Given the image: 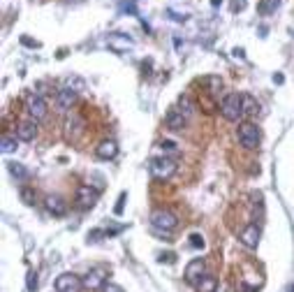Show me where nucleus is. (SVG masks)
<instances>
[{
  "instance_id": "f257e3e1",
  "label": "nucleus",
  "mask_w": 294,
  "mask_h": 292,
  "mask_svg": "<svg viewBox=\"0 0 294 292\" xmlns=\"http://www.w3.org/2000/svg\"><path fill=\"white\" fill-rule=\"evenodd\" d=\"M220 114H223L225 121L230 123H239L241 118L246 116L243 111V95L241 93H227L220 102Z\"/></svg>"
},
{
  "instance_id": "f03ea898",
  "label": "nucleus",
  "mask_w": 294,
  "mask_h": 292,
  "mask_svg": "<svg viewBox=\"0 0 294 292\" xmlns=\"http://www.w3.org/2000/svg\"><path fill=\"white\" fill-rule=\"evenodd\" d=\"M236 135H239V144L243 146V149H248V151L259 149V141H262V130H259L255 123H250V121L241 123L239 130H236Z\"/></svg>"
},
{
  "instance_id": "7ed1b4c3",
  "label": "nucleus",
  "mask_w": 294,
  "mask_h": 292,
  "mask_svg": "<svg viewBox=\"0 0 294 292\" xmlns=\"http://www.w3.org/2000/svg\"><path fill=\"white\" fill-rule=\"evenodd\" d=\"M151 227L160 234H169L179 227V218L174 216L172 211H165V209H158V211L151 213Z\"/></svg>"
},
{
  "instance_id": "20e7f679",
  "label": "nucleus",
  "mask_w": 294,
  "mask_h": 292,
  "mask_svg": "<svg viewBox=\"0 0 294 292\" xmlns=\"http://www.w3.org/2000/svg\"><path fill=\"white\" fill-rule=\"evenodd\" d=\"M151 174H153L155 179H160V181H167V179H172L176 174V160L169 156H162V158H153L149 165Z\"/></svg>"
},
{
  "instance_id": "39448f33",
  "label": "nucleus",
  "mask_w": 294,
  "mask_h": 292,
  "mask_svg": "<svg viewBox=\"0 0 294 292\" xmlns=\"http://www.w3.org/2000/svg\"><path fill=\"white\" fill-rule=\"evenodd\" d=\"M97 200H100V190L93 188L90 183H81V186L77 188V204H79L81 209H93L95 204H97Z\"/></svg>"
},
{
  "instance_id": "423d86ee",
  "label": "nucleus",
  "mask_w": 294,
  "mask_h": 292,
  "mask_svg": "<svg viewBox=\"0 0 294 292\" xmlns=\"http://www.w3.org/2000/svg\"><path fill=\"white\" fill-rule=\"evenodd\" d=\"M56 290L58 292H81L84 290V281H81L77 274H60L56 278Z\"/></svg>"
},
{
  "instance_id": "0eeeda50",
  "label": "nucleus",
  "mask_w": 294,
  "mask_h": 292,
  "mask_svg": "<svg viewBox=\"0 0 294 292\" xmlns=\"http://www.w3.org/2000/svg\"><path fill=\"white\" fill-rule=\"evenodd\" d=\"M26 109H28V114L33 116V121H40V118H44L46 116V100L42 95H37V93H30L28 98H26Z\"/></svg>"
},
{
  "instance_id": "6e6552de",
  "label": "nucleus",
  "mask_w": 294,
  "mask_h": 292,
  "mask_svg": "<svg viewBox=\"0 0 294 292\" xmlns=\"http://www.w3.org/2000/svg\"><path fill=\"white\" fill-rule=\"evenodd\" d=\"M204 274H206V262L202 260V257H194V260L188 262L183 276H185V281H188L190 285H197V281H200Z\"/></svg>"
},
{
  "instance_id": "1a4fd4ad",
  "label": "nucleus",
  "mask_w": 294,
  "mask_h": 292,
  "mask_svg": "<svg viewBox=\"0 0 294 292\" xmlns=\"http://www.w3.org/2000/svg\"><path fill=\"white\" fill-rule=\"evenodd\" d=\"M239 239H241V244H243L246 248H257L259 239H262V230H259L257 223H250V225H246L243 230H241Z\"/></svg>"
},
{
  "instance_id": "9d476101",
  "label": "nucleus",
  "mask_w": 294,
  "mask_h": 292,
  "mask_svg": "<svg viewBox=\"0 0 294 292\" xmlns=\"http://www.w3.org/2000/svg\"><path fill=\"white\" fill-rule=\"evenodd\" d=\"M54 102H56V111L65 114V111H70V109H72V105L77 102V93H75V91H70V88H60V91L56 93Z\"/></svg>"
},
{
  "instance_id": "9b49d317",
  "label": "nucleus",
  "mask_w": 294,
  "mask_h": 292,
  "mask_svg": "<svg viewBox=\"0 0 294 292\" xmlns=\"http://www.w3.org/2000/svg\"><path fill=\"white\" fill-rule=\"evenodd\" d=\"M81 132H84V118L72 114L67 118V123H65V137H67V141H77L81 137Z\"/></svg>"
},
{
  "instance_id": "f8f14e48",
  "label": "nucleus",
  "mask_w": 294,
  "mask_h": 292,
  "mask_svg": "<svg viewBox=\"0 0 294 292\" xmlns=\"http://www.w3.org/2000/svg\"><path fill=\"white\" fill-rule=\"evenodd\" d=\"M165 123H167V128H169V130L181 132L185 128V123H188V116L181 114L179 107H172V109L167 111V116H165Z\"/></svg>"
},
{
  "instance_id": "ddd939ff",
  "label": "nucleus",
  "mask_w": 294,
  "mask_h": 292,
  "mask_svg": "<svg viewBox=\"0 0 294 292\" xmlns=\"http://www.w3.org/2000/svg\"><path fill=\"white\" fill-rule=\"evenodd\" d=\"M44 207L51 216H65V213H67V202H65L60 195H46Z\"/></svg>"
},
{
  "instance_id": "4468645a",
  "label": "nucleus",
  "mask_w": 294,
  "mask_h": 292,
  "mask_svg": "<svg viewBox=\"0 0 294 292\" xmlns=\"http://www.w3.org/2000/svg\"><path fill=\"white\" fill-rule=\"evenodd\" d=\"M95 153H97V158H100V160H114V158L118 156V144H116L114 139H105V141H100V144H97Z\"/></svg>"
},
{
  "instance_id": "2eb2a0df",
  "label": "nucleus",
  "mask_w": 294,
  "mask_h": 292,
  "mask_svg": "<svg viewBox=\"0 0 294 292\" xmlns=\"http://www.w3.org/2000/svg\"><path fill=\"white\" fill-rule=\"evenodd\" d=\"M16 137L21 141H33L37 137V123L35 121H21L16 126Z\"/></svg>"
},
{
  "instance_id": "dca6fc26",
  "label": "nucleus",
  "mask_w": 294,
  "mask_h": 292,
  "mask_svg": "<svg viewBox=\"0 0 294 292\" xmlns=\"http://www.w3.org/2000/svg\"><path fill=\"white\" fill-rule=\"evenodd\" d=\"M81 281H84L86 290H102V287H105V283H107L105 281V274L97 272V269H95V272H88L84 278H81Z\"/></svg>"
},
{
  "instance_id": "f3484780",
  "label": "nucleus",
  "mask_w": 294,
  "mask_h": 292,
  "mask_svg": "<svg viewBox=\"0 0 294 292\" xmlns=\"http://www.w3.org/2000/svg\"><path fill=\"white\" fill-rule=\"evenodd\" d=\"M130 46H135V42L130 40V37H123L120 33H114V35L109 37V49H114L116 54H123V51H128Z\"/></svg>"
},
{
  "instance_id": "a211bd4d",
  "label": "nucleus",
  "mask_w": 294,
  "mask_h": 292,
  "mask_svg": "<svg viewBox=\"0 0 294 292\" xmlns=\"http://www.w3.org/2000/svg\"><path fill=\"white\" fill-rule=\"evenodd\" d=\"M194 290H197V292H215V290H218V281H215L211 274H204V276L197 281Z\"/></svg>"
},
{
  "instance_id": "6ab92c4d",
  "label": "nucleus",
  "mask_w": 294,
  "mask_h": 292,
  "mask_svg": "<svg viewBox=\"0 0 294 292\" xmlns=\"http://www.w3.org/2000/svg\"><path fill=\"white\" fill-rule=\"evenodd\" d=\"M194 109H197V105H194V100L188 95V93H183V95H179V111L183 116H192Z\"/></svg>"
},
{
  "instance_id": "aec40b11",
  "label": "nucleus",
  "mask_w": 294,
  "mask_h": 292,
  "mask_svg": "<svg viewBox=\"0 0 294 292\" xmlns=\"http://www.w3.org/2000/svg\"><path fill=\"white\" fill-rule=\"evenodd\" d=\"M16 146H19V137L16 135H3V141H0L3 153H14Z\"/></svg>"
},
{
  "instance_id": "412c9836",
  "label": "nucleus",
  "mask_w": 294,
  "mask_h": 292,
  "mask_svg": "<svg viewBox=\"0 0 294 292\" xmlns=\"http://www.w3.org/2000/svg\"><path fill=\"white\" fill-rule=\"evenodd\" d=\"M7 167H10V174L16 181H26L28 179V172H26V167L21 162H7Z\"/></svg>"
},
{
  "instance_id": "4be33fe9",
  "label": "nucleus",
  "mask_w": 294,
  "mask_h": 292,
  "mask_svg": "<svg viewBox=\"0 0 294 292\" xmlns=\"http://www.w3.org/2000/svg\"><path fill=\"white\" fill-rule=\"evenodd\" d=\"M65 88H70V91L79 93L86 88V81L81 79V77H67V81H65Z\"/></svg>"
},
{
  "instance_id": "5701e85b",
  "label": "nucleus",
  "mask_w": 294,
  "mask_h": 292,
  "mask_svg": "<svg viewBox=\"0 0 294 292\" xmlns=\"http://www.w3.org/2000/svg\"><path fill=\"white\" fill-rule=\"evenodd\" d=\"M278 5H280V0H262V3H259V14H271V12H276L278 10Z\"/></svg>"
},
{
  "instance_id": "b1692460",
  "label": "nucleus",
  "mask_w": 294,
  "mask_h": 292,
  "mask_svg": "<svg viewBox=\"0 0 294 292\" xmlns=\"http://www.w3.org/2000/svg\"><path fill=\"white\" fill-rule=\"evenodd\" d=\"M243 111H246V116H255L259 111V105L255 102L253 95H243Z\"/></svg>"
},
{
  "instance_id": "393cba45",
  "label": "nucleus",
  "mask_w": 294,
  "mask_h": 292,
  "mask_svg": "<svg viewBox=\"0 0 294 292\" xmlns=\"http://www.w3.org/2000/svg\"><path fill=\"white\" fill-rule=\"evenodd\" d=\"M160 149L165 151V156H169V158H176V156H181V149L174 144V141H169V139H165L162 144H160Z\"/></svg>"
},
{
  "instance_id": "a878e982",
  "label": "nucleus",
  "mask_w": 294,
  "mask_h": 292,
  "mask_svg": "<svg viewBox=\"0 0 294 292\" xmlns=\"http://www.w3.org/2000/svg\"><path fill=\"white\" fill-rule=\"evenodd\" d=\"M204 84L209 86V93H218V91H223V79H220V77H206Z\"/></svg>"
},
{
  "instance_id": "bb28decb",
  "label": "nucleus",
  "mask_w": 294,
  "mask_h": 292,
  "mask_svg": "<svg viewBox=\"0 0 294 292\" xmlns=\"http://www.w3.org/2000/svg\"><path fill=\"white\" fill-rule=\"evenodd\" d=\"M37 285H40V281H37V274L35 272H28V276H26V287H28V292H35Z\"/></svg>"
},
{
  "instance_id": "cd10ccee",
  "label": "nucleus",
  "mask_w": 294,
  "mask_h": 292,
  "mask_svg": "<svg viewBox=\"0 0 294 292\" xmlns=\"http://www.w3.org/2000/svg\"><path fill=\"white\" fill-rule=\"evenodd\" d=\"M21 200H23L26 204H35V195H33V190H28V188H21Z\"/></svg>"
},
{
  "instance_id": "c85d7f7f",
  "label": "nucleus",
  "mask_w": 294,
  "mask_h": 292,
  "mask_svg": "<svg viewBox=\"0 0 294 292\" xmlns=\"http://www.w3.org/2000/svg\"><path fill=\"white\" fill-rule=\"evenodd\" d=\"M190 246L192 248H204V239H202V234H190Z\"/></svg>"
},
{
  "instance_id": "c756f323",
  "label": "nucleus",
  "mask_w": 294,
  "mask_h": 292,
  "mask_svg": "<svg viewBox=\"0 0 294 292\" xmlns=\"http://www.w3.org/2000/svg\"><path fill=\"white\" fill-rule=\"evenodd\" d=\"M100 292H125L123 290V287H120V285H116V283H105V287H102V290Z\"/></svg>"
},
{
  "instance_id": "7c9ffc66",
  "label": "nucleus",
  "mask_w": 294,
  "mask_h": 292,
  "mask_svg": "<svg viewBox=\"0 0 294 292\" xmlns=\"http://www.w3.org/2000/svg\"><path fill=\"white\" fill-rule=\"evenodd\" d=\"M232 12H241V10H246V0H232Z\"/></svg>"
},
{
  "instance_id": "2f4dec72",
  "label": "nucleus",
  "mask_w": 294,
  "mask_h": 292,
  "mask_svg": "<svg viewBox=\"0 0 294 292\" xmlns=\"http://www.w3.org/2000/svg\"><path fill=\"white\" fill-rule=\"evenodd\" d=\"M123 202H125V192H120V197H118V204H116V216H120V213H123Z\"/></svg>"
},
{
  "instance_id": "473e14b6",
  "label": "nucleus",
  "mask_w": 294,
  "mask_h": 292,
  "mask_svg": "<svg viewBox=\"0 0 294 292\" xmlns=\"http://www.w3.org/2000/svg\"><path fill=\"white\" fill-rule=\"evenodd\" d=\"M174 257H176L174 253H162V255H160L158 260H160V262H174Z\"/></svg>"
},
{
  "instance_id": "72a5a7b5",
  "label": "nucleus",
  "mask_w": 294,
  "mask_h": 292,
  "mask_svg": "<svg viewBox=\"0 0 294 292\" xmlns=\"http://www.w3.org/2000/svg\"><path fill=\"white\" fill-rule=\"evenodd\" d=\"M215 292H234V290H232L230 283H223V285H218V290H215Z\"/></svg>"
},
{
  "instance_id": "f704fd0d",
  "label": "nucleus",
  "mask_w": 294,
  "mask_h": 292,
  "mask_svg": "<svg viewBox=\"0 0 294 292\" xmlns=\"http://www.w3.org/2000/svg\"><path fill=\"white\" fill-rule=\"evenodd\" d=\"M220 3H223V0H211V5H213V7H218Z\"/></svg>"
},
{
  "instance_id": "c9c22d12",
  "label": "nucleus",
  "mask_w": 294,
  "mask_h": 292,
  "mask_svg": "<svg viewBox=\"0 0 294 292\" xmlns=\"http://www.w3.org/2000/svg\"><path fill=\"white\" fill-rule=\"evenodd\" d=\"M287 292H294V285H289V287H287Z\"/></svg>"
},
{
  "instance_id": "e433bc0d",
  "label": "nucleus",
  "mask_w": 294,
  "mask_h": 292,
  "mask_svg": "<svg viewBox=\"0 0 294 292\" xmlns=\"http://www.w3.org/2000/svg\"><path fill=\"white\" fill-rule=\"evenodd\" d=\"M56 292H58V290H56Z\"/></svg>"
}]
</instances>
